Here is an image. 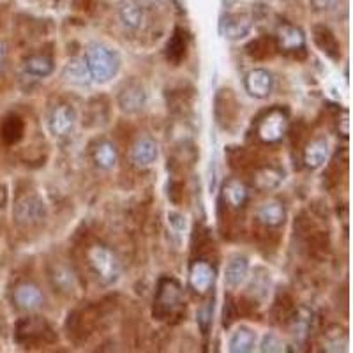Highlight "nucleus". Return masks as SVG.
Wrapping results in <instances>:
<instances>
[{
	"label": "nucleus",
	"mask_w": 353,
	"mask_h": 353,
	"mask_svg": "<svg viewBox=\"0 0 353 353\" xmlns=\"http://www.w3.org/2000/svg\"><path fill=\"white\" fill-rule=\"evenodd\" d=\"M85 64H87L90 77L97 83H106L112 80L121 68V59L112 48L105 44H90L85 52Z\"/></svg>",
	"instance_id": "nucleus-1"
},
{
	"label": "nucleus",
	"mask_w": 353,
	"mask_h": 353,
	"mask_svg": "<svg viewBox=\"0 0 353 353\" xmlns=\"http://www.w3.org/2000/svg\"><path fill=\"white\" fill-rule=\"evenodd\" d=\"M87 261L101 285H113L121 276V261L112 249L94 244L87 249Z\"/></svg>",
	"instance_id": "nucleus-2"
},
{
	"label": "nucleus",
	"mask_w": 353,
	"mask_h": 353,
	"mask_svg": "<svg viewBox=\"0 0 353 353\" xmlns=\"http://www.w3.org/2000/svg\"><path fill=\"white\" fill-rule=\"evenodd\" d=\"M182 301H184V295H182L181 285L172 277L161 279L156 297H154V316L157 320H168L176 313V309L181 307Z\"/></svg>",
	"instance_id": "nucleus-3"
},
{
	"label": "nucleus",
	"mask_w": 353,
	"mask_h": 353,
	"mask_svg": "<svg viewBox=\"0 0 353 353\" xmlns=\"http://www.w3.org/2000/svg\"><path fill=\"white\" fill-rule=\"evenodd\" d=\"M53 330L43 318L30 316L23 318L17 327V341L23 346H34L39 343H52Z\"/></svg>",
	"instance_id": "nucleus-4"
},
{
	"label": "nucleus",
	"mask_w": 353,
	"mask_h": 353,
	"mask_svg": "<svg viewBox=\"0 0 353 353\" xmlns=\"http://www.w3.org/2000/svg\"><path fill=\"white\" fill-rule=\"evenodd\" d=\"M288 129V113L281 108H272L265 113L258 122V137L265 143H276L286 134Z\"/></svg>",
	"instance_id": "nucleus-5"
},
{
	"label": "nucleus",
	"mask_w": 353,
	"mask_h": 353,
	"mask_svg": "<svg viewBox=\"0 0 353 353\" xmlns=\"http://www.w3.org/2000/svg\"><path fill=\"white\" fill-rule=\"evenodd\" d=\"M14 219L20 226L25 228H32V226L41 225L46 217V207L44 201L39 196H23L14 205Z\"/></svg>",
	"instance_id": "nucleus-6"
},
{
	"label": "nucleus",
	"mask_w": 353,
	"mask_h": 353,
	"mask_svg": "<svg viewBox=\"0 0 353 353\" xmlns=\"http://www.w3.org/2000/svg\"><path fill=\"white\" fill-rule=\"evenodd\" d=\"M117 103L124 113H138L147 105V90L138 80H128L122 83L117 94Z\"/></svg>",
	"instance_id": "nucleus-7"
},
{
	"label": "nucleus",
	"mask_w": 353,
	"mask_h": 353,
	"mask_svg": "<svg viewBox=\"0 0 353 353\" xmlns=\"http://www.w3.org/2000/svg\"><path fill=\"white\" fill-rule=\"evenodd\" d=\"M77 125V112L71 105H59L52 110L48 128L55 138H68Z\"/></svg>",
	"instance_id": "nucleus-8"
},
{
	"label": "nucleus",
	"mask_w": 353,
	"mask_h": 353,
	"mask_svg": "<svg viewBox=\"0 0 353 353\" xmlns=\"http://www.w3.org/2000/svg\"><path fill=\"white\" fill-rule=\"evenodd\" d=\"M245 92L254 99H265L272 94L274 78L267 69H251L244 78Z\"/></svg>",
	"instance_id": "nucleus-9"
},
{
	"label": "nucleus",
	"mask_w": 353,
	"mask_h": 353,
	"mask_svg": "<svg viewBox=\"0 0 353 353\" xmlns=\"http://www.w3.org/2000/svg\"><path fill=\"white\" fill-rule=\"evenodd\" d=\"M276 48L283 53H297L305 48V36L295 25L283 23L276 32Z\"/></svg>",
	"instance_id": "nucleus-10"
},
{
	"label": "nucleus",
	"mask_w": 353,
	"mask_h": 353,
	"mask_svg": "<svg viewBox=\"0 0 353 353\" xmlns=\"http://www.w3.org/2000/svg\"><path fill=\"white\" fill-rule=\"evenodd\" d=\"M251 18L245 17V14H225L219 21V34L223 37L230 41H239L242 37H245L251 30Z\"/></svg>",
	"instance_id": "nucleus-11"
},
{
	"label": "nucleus",
	"mask_w": 353,
	"mask_h": 353,
	"mask_svg": "<svg viewBox=\"0 0 353 353\" xmlns=\"http://www.w3.org/2000/svg\"><path fill=\"white\" fill-rule=\"evenodd\" d=\"M214 272L212 265L207 263L203 260H198L191 265V270H189V286L198 295H203L210 290L214 283Z\"/></svg>",
	"instance_id": "nucleus-12"
},
{
	"label": "nucleus",
	"mask_w": 353,
	"mask_h": 353,
	"mask_svg": "<svg viewBox=\"0 0 353 353\" xmlns=\"http://www.w3.org/2000/svg\"><path fill=\"white\" fill-rule=\"evenodd\" d=\"M12 301L21 311H36L43 304V293L34 283H21L14 288Z\"/></svg>",
	"instance_id": "nucleus-13"
},
{
	"label": "nucleus",
	"mask_w": 353,
	"mask_h": 353,
	"mask_svg": "<svg viewBox=\"0 0 353 353\" xmlns=\"http://www.w3.org/2000/svg\"><path fill=\"white\" fill-rule=\"evenodd\" d=\"M313 39L316 43V46L320 48V52L325 53L329 59L332 61H339L341 57V50H339V43H337L336 36L325 25H318L313 28Z\"/></svg>",
	"instance_id": "nucleus-14"
},
{
	"label": "nucleus",
	"mask_w": 353,
	"mask_h": 353,
	"mask_svg": "<svg viewBox=\"0 0 353 353\" xmlns=\"http://www.w3.org/2000/svg\"><path fill=\"white\" fill-rule=\"evenodd\" d=\"M62 78L65 83L74 85V87H87L92 81L90 71L81 59H71L62 69Z\"/></svg>",
	"instance_id": "nucleus-15"
},
{
	"label": "nucleus",
	"mask_w": 353,
	"mask_h": 353,
	"mask_svg": "<svg viewBox=\"0 0 353 353\" xmlns=\"http://www.w3.org/2000/svg\"><path fill=\"white\" fill-rule=\"evenodd\" d=\"M119 18H121L122 25L129 30H138L143 23L145 9L138 0H124L119 6Z\"/></svg>",
	"instance_id": "nucleus-16"
},
{
	"label": "nucleus",
	"mask_w": 353,
	"mask_h": 353,
	"mask_svg": "<svg viewBox=\"0 0 353 353\" xmlns=\"http://www.w3.org/2000/svg\"><path fill=\"white\" fill-rule=\"evenodd\" d=\"M50 281L55 292L64 295H71L77 290V276L65 265H53V269L50 270Z\"/></svg>",
	"instance_id": "nucleus-17"
},
{
	"label": "nucleus",
	"mask_w": 353,
	"mask_h": 353,
	"mask_svg": "<svg viewBox=\"0 0 353 353\" xmlns=\"http://www.w3.org/2000/svg\"><path fill=\"white\" fill-rule=\"evenodd\" d=\"M329 157V141L325 138H314L304 149V165L311 170L320 168Z\"/></svg>",
	"instance_id": "nucleus-18"
},
{
	"label": "nucleus",
	"mask_w": 353,
	"mask_h": 353,
	"mask_svg": "<svg viewBox=\"0 0 353 353\" xmlns=\"http://www.w3.org/2000/svg\"><path fill=\"white\" fill-rule=\"evenodd\" d=\"M131 159L134 165L141 166V168L156 163L157 159L156 141L150 140V138H140V140H137V143L132 145V149H131Z\"/></svg>",
	"instance_id": "nucleus-19"
},
{
	"label": "nucleus",
	"mask_w": 353,
	"mask_h": 353,
	"mask_svg": "<svg viewBox=\"0 0 353 353\" xmlns=\"http://www.w3.org/2000/svg\"><path fill=\"white\" fill-rule=\"evenodd\" d=\"M256 217L261 225L269 226V228H276V226H281L286 221V210L279 201H265L263 205H260Z\"/></svg>",
	"instance_id": "nucleus-20"
},
{
	"label": "nucleus",
	"mask_w": 353,
	"mask_h": 353,
	"mask_svg": "<svg viewBox=\"0 0 353 353\" xmlns=\"http://www.w3.org/2000/svg\"><path fill=\"white\" fill-rule=\"evenodd\" d=\"M223 198H225V201L230 207L241 209L249 200L248 185L242 181H239V179H230L225 184V188H223Z\"/></svg>",
	"instance_id": "nucleus-21"
},
{
	"label": "nucleus",
	"mask_w": 353,
	"mask_h": 353,
	"mask_svg": "<svg viewBox=\"0 0 353 353\" xmlns=\"http://www.w3.org/2000/svg\"><path fill=\"white\" fill-rule=\"evenodd\" d=\"M92 159L101 170H112L117 165V161H119L117 147L108 140L97 141L92 149Z\"/></svg>",
	"instance_id": "nucleus-22"
},
{
	"label": "nucleus",
	"mask_w": 353,
	"mask_h": 353,
	"mask_svg": "<svg viewBox=\"0 0 353 353\" xmlns=\"http://www.w3.org/2000/svg\"><path fill=\"white\" fill-rule=\"evenodd\" d=\"M285 179V173L279 168L274 166H265V168L256 170L253 176V184L258 191H270V189L277 188Z\"/></svg>",
	"instance_id": "nucleus-23"
},
{
	"label": "nucleus",
	"mask_w": 353,
	"mask_h": 353,
	"mask_svg": "<svg viewBox=\"0 0 353 353\" xmlns=\"http://www.w3.org/2000/svg\"><path fill=\"white\" fill-rule=\"evenodd\" d=\"M249 272V263L248 258L237 256L233 258L228 265H226L225 270V283L230 286V288H237L242 283L245 281Z\"/></svg>",
	"instance_id": "nucleus-24"
},
{
	"label": "nucleus",
	"mask_w": 353,
	"mask_h": 353,
	"mask_svg": "<svg viewBox=\"0 0 353 353\" xmlns=\"http://www.w3.org/2000/svg\"><path fill=\"white\" fill-rule=\"evenodd\" d=\"M256 346V334L248 327H241L230 337V352L233 353H249Z\"/></svg>",
	"instance_id": "nucleus-25"
},
{
	"label": "nucleus",
	"mask_w": 353,
	"mask_h": 353,
	"mask_svg": "<svg viewBox=\"0 0 353 353\" xmlns=\"http://www.w3.org/2000/svg\"><path fill=\"white\" fill-rule=\"evenodd\" d=\"M23 68L27 74L37 78H46L53 72V61L48 55H30L25 59Z\"/></svg>",
	"instance_id": "nucleus-26"
},
{
	"label": "nucleus",
	"mask_w": 353,
	"mask_h": 353,
	"mask_svg": "<svg viewBox=\"0 0 353 353\" xmlns=\"http://www.w3.org/2000/svg\"><path fill=\"white\" fill-rule=\"evenodd\" d=\"M25 131V124L20 117L11 115L8 117L2 124V140L8 145H14L21 140Z\"/></svg>",
	"instance_id": "nucleus-27"
},
{
	"label": "nucleus",
	"mask_w": 353,
	"mask_h": 353,
	"mask_svg": "<svg viewBox=\"0 0 353 353\" xmlns=\"http://www.w3.org/2000/svg\"><path fill=\"white\" fill-rule=\"evenodd\" d=\"M185 50H188V43H185V34L176 28L172 39L166 44V57L172 64H181V61L185 57Z\"/></svg>",
	"instance_id": "nucleus-28"
},
{
	"label": "nucleus",
	"mask_w": 353,
	"mask_h": 353,
	"mask_svg": "<svg viewBox=\"0 0 353 353\" xmlns=\"http://www.w3.org/2000/svg\"><path fill=\"white\" fill-rule=\"evenodd\" d=\"M212 313H214V301L205 302V304L198 309L196 321H198V327H200V330L203 336H207V334H209L210 325H212Z\"/></svg>",
	"instance_id": "nucleus-29"
},
{
	"label": "nucleus",
	"mask_w": 353,
	"mask_h": 353,
	"mask_svg": "<svg viewBox=\"0 0 353 353\" xmlns=\"http://www.w3.org/2000/svg\"><path fill=\"white\" fill-rule=\"evenodd\" d=\"M270 41L269 39H256L249 44L245 52L248 55H251L253 59H267V57L272 55V50H270Z\"/></svg>",
	"instance_id": "nucleus-30"
},
{
	"label": "nucleus",
	"mask_w": 353,
	"mask_h": 353,
	"mask_svg": "<svg viewBox=\"0 0 353 353\" xmlns=\"http://www.w3.org/2000/svg\"><path fill=\"white\" fill-rule=\"evenodd\" d=\"M261 352H281L283 343L274 334H267L261 341Z\"/></svg>",
	"instance_id": "nucleus-31"
},
{
	"label": "nucleus",
	"mask_w": 353,
	"mask_h": 353,
	"mask_svg": "<svg viewBox=\"0 0 353 353\" xmlns=\"http://www.w3.org/2000/svg\"><path fill=\"white\" fill-rule=\"evenodd\" d=\"M168 219H170V225L176 230V232H184L185 230V217H182L181 214L176 212H170L168 214Z\"/></svg>",
	"instance_id": "nucleus-32"
},
{
	"label": "nucleus",
	"mask_w": 353,
	"mask_h": 353,
	"mask_svg": "<svg viewBox=\"0 0 353 353\" xmlns=\"http://www.w3.org/2000/svg\"><path fill=\"white\" fill-rule=\"evenodd\" d=\"M232 305H233V302H232V299H228V301L225 302V313H223V325L225 327H230L232 325V321L235 320V318H233V314H232Z\"/></svg>",
	"instance_id": "nucleus-33"
},
{
	"label": "nucleus",
	"mask_w": 353,
	"mask_h": 353,
	"mask_svg": "<svg viewBox=\"0 0 353 353\" xmlns=\"http://www.w3.org/2000/svg\"><path fill=\"white\" fill-rule=\"evenodd\" d=\"M334 2H336V0H311L313 8L318 9V11H325V9H330L332 8Z\"/></svg>",
	"instance_id": "nucleus-34"
},
{
	"label": "nucleus",
	"mask_w": 353,
	"mask_h": 353,
	"mask_svg": "<svg viewBox=\"0 0 353 353\" xmlns=\"http://www.w3.org/2000/svg\"><path fill=\"white\" fill-rule=\"evenodd\" d=\"M4 203H6V191H4V188L0 185V209L4 207Z\"/></svg>",
	"instance_id": "nucleus-35"
},
{
	"label": "nucleus",
	"mask_w": 353,
	"mask_h": 353,
	"mask_svg": "<svg viewBox=\"0 0 353 353\" xmlns=\"http://www.w3.org/2000/svg\"><path fill=\"white\" fill-rule=\"evenodd\" d=\"M2 57H4V46L0 44V62H2Z\"/></svg>",
	"instance_id": "nucleus-36"
},
{
	"label": "nucleus",
	"mask_w": 353,
	"mask_h": 353,
	"mask_svg": "<svg viewBox=\"0 0 353 353\" xmlns=\"http://www.w3.org/2000/svg\"><path fill=\"white\" fill-rule=\"evenodd\" d=\"M150 2H154V4H163L165 0H150Z\"/></svg>",
	"instance_id": "nucleus-37"
}]
</instances>
